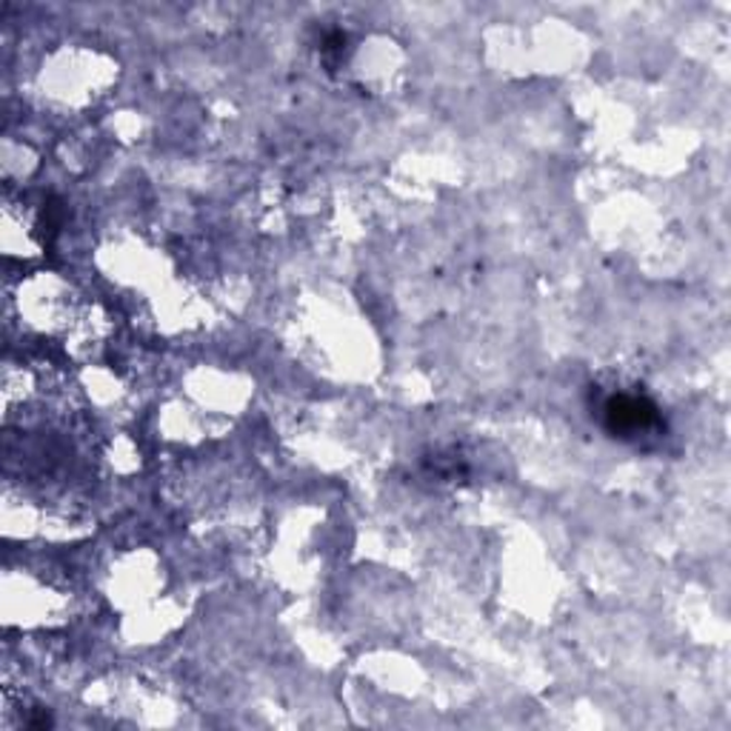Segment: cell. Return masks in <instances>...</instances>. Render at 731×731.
I'll return each mask as SVG.
<instances>
[{
  "label": "cell",
  "instance_id": "obj_1",
  "mask_svg": "<svg viewBox=\"0 0 731 731\" xmlns=\"http://www.w3.org/2000/svg\"><path fill=\"white\" fill-rule=\"evenodd\" d=\"M608 426L615 431H626V434H638V431L648 429L655 424V408L648 406L646 401L640 398H631V394H620V398H612L606 406Z\"/></svg>",
  "mask_w": 731,
  "mask_h": 731
}]
</instances>
